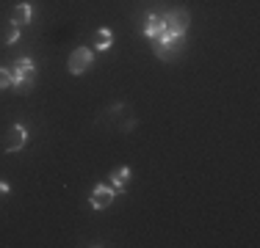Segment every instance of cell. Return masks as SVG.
I'll use <instances>...</instances> for the list:
<instances>
[{
  "label": "cell",
  "mask_w": 260,
  "mask_h": 248,
  "mask_svg": "<svg viewBox=\"0 0 260 248\" xmlns=\"http://www.w3.org/2000/svg\"><path fill=\"white\" fill-rule=\"evenodd\" d=\"M188 22H191L188 11H169V14L163 17V33L161 36H183V33L188 31Z\"/></svg>",
  "instance_id": "obj_1"
},
{
  "label": "cell",
  "mask_w": 260,
  "mask_h": 248,
  "mask_svg": "<svg viewBox=\"0 0 260 248\" xmlns=\"http://www.w3.org/2000/svg\"><path fill=\"white\" fill-rule=\"evenodd\" d=\"M94 61V52L89 50V47H78V50H72V55H69V72L72 75H83L89 67H92Z\"/></svg>",
  "instance_id": "obj_2"
},
{
  "label": "cell",
  "mask_w": 260,
  "mask_h": 248,
  "mask_svg": "<svg viewBox=\"0 0 260 248\" xmlns=\"http://www.w3.org/2000/svg\"><path fill=\"white\" fill-rule=\"evenodd\" d=\"M25 144H28V130L22 127V124H14V127L6 133V138H3V149L6 152H20Z\"/></svg>",
  "instance_id": "obj_3"
},
{
  "label": "cell",
  "mask_w": 260,
  "mask_h": 248,
  "mask_svg": "<svg viewBox=\"0 0 260 248\" xmlns=\"http://www.w3.org/2000/svg\"><path fill=\"white\" fill-rule=\"evenodd\" d=\"M114 199H116V191L111 185H97L92 191V199H89V202H92L94 210H105V207H111Z\"/></svg>",
  "instance_id": "obj_4"
},
{
  "label": "cell",
  "mask_w": 260,
  "mask_h": 248,
  "mask_svg": "<svg viewBox=\"0 0 260 248\" xmlns=\"http://www.w3.org/2000/svg\"><path fill=\"white\" fill-rule=\"evenodd\" d=\"M31 17H33V9H31V3H17L14 9H11V20L9 22H14V25H28L31 22Z\"/></svg>",
  "instance_id": "obj_5"
},
{
  "label": "cell",
  "mask_w": 260,
  "mask_h": 248,
  "mask_svg": "<svg viewBox=\"0 0 260 248\" xmlns=\"http://www.w3.org/2000/svg\"><path fill=\"white\" fill-rule=\"evenodd\" d=\"M33 61L31 58H17L14 61V72H11V83L14 80H22V78H33Z\"/></svg>",
  "instance_id": "obj_6"
},
{
  "label": "cell",
  "mask_w": 260,
  "mask_h": 248,
  "mask_svg": "<svg viewBox=\"0 0 260 248\" xmlns=\"http://www.w3.org/2000/svg\"><path fill=\"white\" fill-rule=\"evenodd\" d=\"M92 44H94V50H108L111 44H114V33L108 31V28H100V31H94V36H92Z\"/></svg>",
  "instance_id": "obj_7"
},
{
  "label": "cell",
  "mask_w": 260,
  "mask_h": 248,
  "mask_svg": "<svg viewBox=\"0 0 260 248\" xmlns=\"http://www.w3.org/2000/svg\"><path fill=\"white\" fill-rule=\"evenodd\" d=\"M163 33V17H158V14H150L147 17V25H144V36H150V39H158Z\"/></svg>",
  "instance_id": "obj_8"
},
{
  "label": "cell",
  "mask_w": 260,
  "mask_h": 248,
  "mask_svg": "<svg viewBox=\"0 0 260 248\" xmlns=\"http://www.w3.org/2000/svg\"><path fill=\"white\" fill-rule=\"evenodd\" d=\"M127 179H130V168H127V165L116 168L114 174H111V185H114V191L122 193V191H125V185H127Z\"/></svg>",
  "instance_id": "obj_9"
},
{
  "label": "cell",
  "mask_w": 260,
  "mask_h": 248,
  "mask_svg": "<svg viewBox=\"0 0 260 248\" xmlns=\"http://www.w3.org/2000/svg\"><path fill=\"white\" fill-rule=\"evenodd\" d=\"M17 39H20V25L9 22V25L3 28V44H14Z\"/></svg>",
  "instance_id": "obj_10"
},
{
  "label": "cell",
  "mask_w": 260,
  "mask_h": 248,
  "mask_svg": "<svg viewBox=\"0 0 260 248\" xmlns=\"http://www.w3.org/2000/svg\"><path fill=\"white\" fill-rule=\"evenodd\" d=\"M14 91H17V94H31V91H33V78L14 80Z\"/></svg>",
  "instance_id": "obj_11"
},
{
  "label": "cell",
  "mask_w": 260,
  "mask_h": 248,
  "mask_svg": "<svg viewBox=\"0 0 260 248\" xmlns=\"http://www.w3.org/2000/svg\"><path fill=\"white\" fill-rule=\"evenodd\" d=\"M152 50H155V55H158V58H163V61H169V58L175 55V52H169L166 47H163V44H158V41L152 44Z\"/></svg>",
  "instance_id": "obj_12"
},
{
  "label": "cell",
  "mask_w": 260,
  "mask_h": 248,
  "mask_svg": "<svg viewBox=\"0 0 260 248\" xmlns=\"http://www.w3.org/2000/svg\"><path fill=\"white\" fill-rule=\"evenodd\" d=\"M11 86V72L9 69H0V88H9Z\"/></svg>",
  "instance_id": "obj_13"
},
{
  "label": "cell",
  "mask_w": 260,
  "mask_h": 248,
  "mask_svg": "<svg viewBox=\"0 0 260 248\" xmlns=\"http://www.w3.org/2000/svg\"><path fill=\"white\" fill-rule=\"evenodd\" d=\"M9 191H11V188H9V182H0V199H6V196H9Z\"/></svg>",
  "instance_id": "obj_14"
}]
</instances>
